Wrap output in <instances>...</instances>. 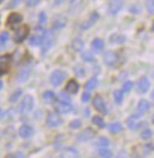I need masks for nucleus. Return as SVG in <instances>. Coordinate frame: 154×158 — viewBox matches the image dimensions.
Masks as SVG:
<instances>
[{"instance_id": "nucleus-1", "label": "nucleus", "mask_w": 154, "mask_h": 158, "mask_svg": "<svg viewBox=\"0 0 154 158\" xmlns=\"http://www.w3.org/2000/svg\"><path fill=\"white\" fill-rule=\"evenodd\" d=\"M33 104H34V100L32 98V96L27 94L23 98V102L20 104V112L21 113H29V112L32 111L33 109Z\"/></svg>"}, {"instance_id": "nucleus-2", "label": "nucleus", "mask_w": 154, "mask_h": 158, "mask_svg": "<svg viewBox=\"0 0 154 158\" xmlns=\"http://www.w3.org/2000/svg\"><path fill=\"white\" fill-rule=\"evenodd\" d=\"M54 44V34L50 30L45 31L44 37H43V41H42V50H43V54L47 52V50L52 46Z\"/></svg>"}, {"instance_id": "nucleus-3", "label": "nucleus", "mask_w": 154, "mask_h": 158, "mask_svg": "<svg viewBox=\"0 0 154 158\" xmlns=\"http://www.w3.org/2000/svg\"><path fill=\"white\" fill-rule=\"evenodd\" d=\"M65 77H67V73L57 70V71L52 72V74L50 76V81H51V84L54 86H59L64 81Z\"/></svg>"}, {"instance_id": "nucleus-4", "label": "nucleus", "mask_w": 154, "mask_h": 158, "mask_svg": "<svg viewBox=\"0 0 154 158\" xmlns=\"http://www.w3.org/2000/svg\"><path fill=\"white\" fill-rule=\"evenodd\" d=\"M46 124L49 127H57V126H59L60 124H62V118L59 117L58 113L51 112V113H49V116H47Z\"/></svg>"}, {"instance_id": "nucleus-5", "label": "nucleus", "mask_w": 154, "mask_h": 158, "mask_svg": "<svg viewBox=\"0 0 154 158\" xmlns=\"http://www.w3.org/2000/svg\"><path fill=\"white\" fill-rule=\"evenodd\" d=\"M36 31H37L36 34L30 38V45H31V46H38V45H42V41H43V37H44L45 31L42 30V28H37Z\"/></svg>"}, {"instance_id": "nucleus-6", "label": "nucleus", "mask_w": 154, "mask_h": 158, "mask_svg": "<svg viewBox=\"0 0 154 158\" xmlns=\"http://www.w3.org/2000/svg\"><path fill=\"white\" fill-rule=\"evenodd\" d=\"M123 6V1L122 0H112L109 2V6H108V11L112 15L117 14L121 11V8Z\"/></svg>"}, {"instance_id": "nucleus-7", "label": "nucleus", "mask_w": 154, "mask_h": 158, "mask_svg": "<svg viewBox=\"0 0 154 158\" xmlns=\"http://www.w3.org/2000/svg\"><path fill=\"white\" fill-rule=\"evenodd\" d=\"M103 60H104V64L106 65L113 66L117 61V54L114 51H107V52L103 54Z\"/></svg>"}, {"instance_id": "nucleus-8", "label": "nucleus", "mask_w": 154, "mask_h": 158, "mask_svg": "<svg viewBox=\"0 0 154 158\" xmlns=\"http://www.w3.org/2000/svg\"><path fill=\"white\" fill-rule=\"evenodd\" d=\"M93 106L99 112H102V113H106L107 110H106V104L103 102V99L101 96H95V98L93 99Z\"/></svg>"}, {"instance_id": "nucleus-9", "label": "nucleus", "mask_w": 154, "mask_h": 158, "mask_svg": "<svg viewBox=\"0 0 154 158\" xmlns=\"http://www.w3.org/2000/svg\"><path fill=\"white\" fill-rule=\"evenodd\" d=\"M95 136V131L93 129H86L84 131H82L77 136V140L78 142H88V140H90L91 138H94Z\"/></svg>"}, {"instance_id": "nucleus-10", "label": "nucleus", "mask_w": 154, "mask_h": 158, "mask_svg": "<svg viewBox=\"0 0 154 158\" xmlns=\"http://www.w3.org/2000/svg\"><path fill=\"white\" fill-rule=\"evenodd\" d=\"M23 21V15L19 13H12L7 18V24L11 27H17Z\"/></svg>"}, {"instance_id": "nucleus-11", "label": "nucleus", "mask_w": 154, "mask_h": 158, "mask_svg": "<svg viewBox=\"0 0 154 158\" xmlns=\"http://www.w3.org/2000/svg\"><path fill=\"white\" fill-rule=\"evenodd\" d=\"M149 86L151 83L146 77H142V78L138 81V92L139 93H146L149 90Z\"/></svg>"}, {"instance_id": "nucleus-12", "label": "nucleus", "mask_w": 154, "mask_h": 158, "mask_svg": "<svg viewBox=\"0 0 154 158\" xmlns=\"http://www.w3.org/2000/svg\"><path fill=\"white\" fill-rule=\"evenodd\" d=\"M27 33H29L27 27H20V28H18V30L15 31V33H14V40H15L17 43H21V41L27 37Z\"/></svg>"}, {"instance_id": "nucleus-13", "label": "nucleus", "mask_w": 154, "mask_h": 158, "mask_svg": "<svg viewBox=\"0 0 154 158\" xmlns=\"http://www.w3.org/2000/svg\"><path fill=\"white\" fill-rule=\"evenodd\" d=\"M97 19H99V14L96 13V12L91 13V15L89 17V19H87L82 25H81V28H82V30H87V28H89V27H91L97 21Z\"/></svg>"}, {"instance_id": "nucleus-14", "label": "nucleus", "mask_w": 154, "mask_h": 158, "mask_svg": "<svg viewBox=\"0 0 154 158\" xmlns=\"http://www.w3.org/2000/svg\"><path fill=\"white\" fill-rule=\"evenodd\" d=\"M56 109H57V111L62 113V114H65V113H69V112L73 110V106L70 103H65V102H60L57 104L56 106Z\"/></svg>"}, {"instance_id": "nucleus-15", "label": "nucleus", "mask_w": 154, "mask_h": 158, "mask_svg": "<svg viewBox=\"0 0 154 158\" xmlns=\"http://www.w3.org/2000/svg\"><path fill=\"white\" fill-rule=\"evenodd\" d=\"M139 118H140V117H139L138 114H133V116H130V117L127 119V125L130 130H136V129H139V126L141 125V123L138 122Z\"/></svg>"}, {"instance_id": "nucleus-16", "label": "nucleus", "mask_w": 154, "mask_h": 158, "mask_svg": "<svg viewBox=\"0 0 154 158\" xmlns=\"http://www.w3.org/2000/svg\"><path fill=\"white\" fill-rule=\"evenodd\" d=\"M33 135V129L30 125H23L19 129V136L21 138H30Z\"/></svg>"}, {"instance_id": "nucleus-17", "label": "nucleus", "mask_w": 154, "mask_h": 158, "mask_svg": "<svg viewBox=\"0 0 154 158\" xmlns=\"http://www.w3.org/2000/svg\"><path fill=\"white\" fill-rule=\"evenodd\" d=\"M30 73H31V66H26V67L21 69L20 72L18 73V81L19 83H24L30 77Z\"/></svg>"}, {"instance_id": "nucleus-18", "label": "nucleus", "mask_w": 154, "mask_h": 158, "mask_svg": "<svg viewBox=\"0 0 154 158\" xmlns=\"http://www.w3.org/2000/svg\"><path fill=\"white\" fill-rule=\"evenodd\" d=\"M81 6H82V0H71L69 6V12L71 14L77 13L80 11Z\"/></svg>"}, {"instance_id": "nucleus-19", "label": "nucleus", "mask_w": 154, "mask_h": 158, "mask_svg": "<svg viewBox=\"0 0 154 158\" xmlns=\"http://www.w3.org/2000/svg\"><path fill=\"white\" fill-rule=\"evenodd\" d=\"M91 46H93V50H94L95 52L99 53L103 50V47H104V43H103V40L100 39V38H96V39L93 40Z\"/></svg>"}, {"instance_id": "nucleus-20", "label": "nucleus", "mask_w": 154, "mask_h": 158, "mask_svg": "<svg viewBox=\"0 0 154 158\" xmlns=\"http://www.w3.org/2000/svg\"><path fill=\"white\" fill-rule=\"evenodd\" d=\"M78 89H80V85H78L77 81H75V80H70L67 84V92H69V93L75 94V93L78 92Z\"/></svg>"}, {"instance_id": "nucleus-21", "label": "nucleus", "mask_w": 154, "mask_h": 158, "mask_svg": "<svg viewBox=\"0 0 154 158\" xmlns=\"http://www.w3.org/2000/svg\"><path fill=\"white\" fill-rule=\"evenodd\" d=\"M83 46H84V43H83V40L81 39V38H75L73 40V43H71V47H73V50L76 51V52L82 51Z\"/></svg>"}, {"instance_id": "nucleus-22", "label": "nucleus", "mask_w": 154, "mask_h": 158, "mask_svg": "<svg viewBox=\"0 0 154 158\" xmlns=\"http://www.w3.org/2000/svg\"><path fill=\"white\" fill-rule=\"evenodd\" d=\"M149 103H148L146 99H141L140 102L138 103V111L140 112V113H145V112H147L149 110Z\"/></svg>"}, {"instance_id": "nucleus-23", "label": "nucleus", "mask_w": 154, "mask_h": 158, "mask_svg": "<svg viewBox=\"0 0 154 158\" xmlns=\"http://www.w3.org/2000/svg\"><path fill=\"white\" fill-rule=\"evenodd\" d=\"M10 60H11L10 56H2V57H0V70H1V72H5L7 70L8 64H10Z\"/></svg>"}, {"instance_id": "nucleus-24", "label": "nucleus", "mask_w": 154, "mask_h": 158, "mask_svg": "<svg viewBox=\"0 0 154 158\" xmlns=\"http://www.w3.org/2000/svg\"><path fill=\"white\" fill-rule=\"evenodd\" d=\"M109 40H110V43H112V44H122V43H125V41H126V37L116 33V34L110 35Z\"/></svg>"}, {"instance_id": "nucleus-25", "label": "nucleus", "mask_w": 154, "mask_h": 158, "mask_svg": "<svg viewBox=\"0 0 154 158\" xmlns=\"http://www.w3.org/2000/svg\"><path fill=\"white\" fill-rule=\"evenodd\" d=\"M60 156L62 157H78V152L74 148H69V149H65Z\"/></svg>"}, {"instance_id": "nucleus-26", "label": "nucleus", "mask_w": 154, "mask_h": 158, "mask_svg": "<svg viewBox=\"0 0 154 158\" xmlns=\"http://www.w3.org/2000/svg\"><path fill=\"white\" fill-rule=\"evenodd\" d=\"M65 24H67V19L63 18V17H58V18L55 19V21H54V28L59 30V28L65 26Z\"/></svg>"}, {"instance_id": "nucleus-27", "label": "nucleus", "mask_w": 154, "mask_h": 158, "mask_svg": "<svg viewBox=\"0 0 154 158\" xmlns=\"http://www.w3.org/2000/svg\"><path fill=\"white\" fill-rule=\"evenodd\" d=\"M55 99H56V96H55V93L52 91H46V92H44V94H43V100L45 103H47V104L55 102Z\"/></svg>"}, {"instance_id": "nucleus-28", "label": "nucleus", "mask_w": 154, "mask_h": 158, "mask_svg": "<svg viewBox=\"0 0 154 158\" xmlns=\"http://www.w3.org/2000/svg\"><path fill=\"white\" fill-rule=\"evenodd\" d=\"M108 130L110 132H113V133H119V132L122 131V125H121V123H112V124H109L108 125Z\"/></svg>"}, {"instance_id": "nucleus-29", "label": "nucleus", "mask_w": 154, "mask_h": 158, "mask_svg": "<svg viewBox=\"0 0 154 158\" xmlns=\"http://www.w3.org/2000/svg\"><path fill=\"white\" fill-rule=\"evenodd\" d=\"M97 79L96 78H91L89 81H87V84H86V91H91V90H94L95 87L97 86Z\"/></svg>"}, {"instance_id": "nucleus-30", "label": "nucleus", "mask_w": 154, "mask_h": 158, "mask_svg": "<svg viewBox=\"0 0 154 158\" xmlns=\"http://www.w3.org/2000/svg\"><path fill=\"white\" fill-rule=\"evenodd\" d=\"M95 145L100 146V148H107L108 145H109V140L107 138H104V137H101V138H99L95 142Z\"/></svg>"}, {"instance_id": "nucleus-31", "label": "nucleus", "mask_w": 154, "mask_h": 158, "mask_svg": "<svg viewBox=\"0 0 154 158\" xmlns=\"http://www.w3.org/2000/svg\"><path fill=\"white\" fill-rule=\"evenodd\" d=\"M114 99H115V102H116V104H121L122 100H123V91H120V90L115 91Z\"/></svg>"}, {"instance_id": "nucleus-32", "label": "nucleus", "mask_w": 154, "mask_h": 158, "mask_svg": "<svg viewBox=\"0 0 154 158\" xmlns=\"http://www.w3.org/2000/svg\"><path fill=\"white\" fill-rule=\"evenodd\" d=\"M82 59L84 60V61H93L94 60V54L91 52H89V51H86V52L82 53Z\"/></svg>"}, {"instance_id": "nucleus-33", "label": "nucleus", "mask_w": 154, "mask_h": 158, "mask_svg": "<svg viewBox=\"0 0 154 158\" xmlns=\"http://www.w3.org/2000/svg\"><path fill=\"white\" fill-rule=\"evenodd\" d=\"M93 123L95 125L99 126V127H104V120L102 119V117H99V116L93 117Z\"/></svg>"}, {"instance_id": "nucleus-34", "label": "nucleus", "mask_w": 154, "mask_h": 158, "mask_svg": "<svg viewBox=\"0 0 154 158\" xmlns=\"http://www.w3.org/2000/svg\"><path fill=\"white\" fill-rule=\"evenodd\" d=\"M151 137H152V131L149 129H146V130H143V131L141 132V138L143 139V140H147Z\"/></svg>"}, {"instance_id": "nucleus-35", "label": "nucleus", "mask_w": 154, "mask_h": 158, "mask_svg": "<svg viewBox=\"0 0 154 158\" xmlns=\"http://www.w3.org/2000/svg\"><path fill=\"white\" fill-rule=\"evenodd\" d=\"M10 38V34L7 32H2L0 34V45H5Z\"/></svg>"}, {"instance_id": "nucleus-36", "label": "nucleus", "mask_w": 154, "mask_h": 158, "mask_svg": "<svg viewBox=\"0 0 154 158\" xmlns=\"http://www.w3.org/2000/svg\"><path fill=\"white\" fill-rule=\"evenodd\" d=\"M146 7L149 13H154V0H146Z\"/></svg>"}, {"instance_id": "nucleus-37", "label": "nucleus", "mask_w": 154, "mask_h": 158, "mask_svg": "<svg viewBox=\"0 0 154 158\" xmlns=\"http://www.w3.org/2000/svg\"><path fill=\"white\" fill-rule=\"evenodd\" d=\"M59 100L60 102H65V103H70V97H69V94L67 92H60Z\"/></svg>"}, {"instance_id": "nucleus-38", "label": "nucleus", "mask_w": 154, "mask_h": 158, "mask_svg": "<svg viewBox=\"0 0 154 158\" xmlns=\"http://www.w3.org/2000/svg\"><path fill=\"white\" fill-rule=\"evenodd\" d=\"M132 87H133V83H132V81H126V83L123 84L122 91H123V92H129V91L132 90Z\"/></svg>"}, {"instance_id": "nucleus-39", "label": "nucleus", "mask_w": 154, "mask_h": 158, "mask_svg": "<svg viewBox=\"0 0 154 158\" xmlns=\"http://www.w3.org/2000/svg\"><path fill=\"white\" fill-rule=\"evenodd\" d=\"M100 156L101 157H112L113 156V153L109 151V150H106V149H102V150H100Z\"/></svg>"}, {"instance_id": "nucleus-40", "label": "nucleus", "mask_w": 154, "mask_h": 158, "mask_svg": "<svg viewBox=\"0 0 154 158\" xmlns=\"http://www.w3.org/2000/svg\"><path fill=\"white\" fill-rule=\"evenodd\" d=\"M70 129H78L81 126V120L80 119H75V120H73L71 123H70Z\"/></svg>"}, {"instance_id": "nucleus-41", "label": "nucleus", "mask_w": 154, "mask_h": 158, "mask_svg": "<svg viewBox=\"0 0 154 158\" xmlns=\"http://www.w3.org/2000/svg\"><path fill=\"white\" fill-rule=\"evenodd\" d=\"M39 23L40 25H45L46 24V14L44 12H40L39 13Z\"/></svg>"}, {"instance_id": "nucleus-42", "label": "nucleus", "mask_w": 154, "mask_h": 158, "mask_svg": "<svg viewBox=\"0 0 154 158\" xmlns=\"http://www.w3.org/2000/svg\"><path fill=\"white\" fill-rule=\"evenodd\" d=\"M75 72H76V74L77 76H84V69H82V67H80V66H76L75 67Z\"/></svg>"}, {"instance_id": "nucleus-43", "label": "nucleus", "mask_w": 154, "mask_h": 158, "mask_svg": "<svg viewBox=\"0 0 154 158\" xmlns=\"http://www.w3.org/2000/svg\"><path fill=\"white\" fill-rule=\"evenodd\" d=\"M89 100H90V93H89V91H87V92H84L82 94V102L87 103Z\"/></svg>"}, {"instance_id": "nucleus-44", "label": "nucleus", "mask_w": 154, "mask_h": 158, "mask_svg": "<svg viewBox=\"0 0 154 158\" xmlns=\"http://www.w3.org/2000/svg\"><path fill=\"white\" fill-rule=\"evenodd\" d=\"M20 90H18V91H15V93H14V94H12V96H11V98H10V102H17V99H18V97H19L20 96Z\"/></svg>"}, {"instance_id": "nucleus-45", "label": "nucleus", "mask_w": 154, "mask_h": 158, "mask_svg": "<svg viewBox=\"0 0 154 158\" xmlns=\"http://www.w3.org/2000/svg\"><path fill=\"white\" fill-rule=\"evenodd\" d=\"M38 4H39V0H26V5L30 7L36 6V5H38Z\"/></svg>"}, {"instance_id": "nucleus-46", "label": "nucleus", "mask_w": 154, "mask_h": 158, "mask_svg": "<svg viewBox=\"0 0 154 158\" xmlns=\"http://www.w3.org/2000/svg\"><path fill=\"white\" fill-rule=\"evenodd\" d=\"M20 1H21V0H12V1H11V7L18 6L20 4Z\"/></svg>"}, {"instance_id": "nucleus-47", "label": "nucleus", "mask_w": 154, "mask_h": 158, "mask_svg": "<svg viewBox=\"0 0 154 158\" xmlns=\"http://www.w3.org/2000/svg\"><path fill=\"white\" fill-rule=\"evenodd\" d=\"M2 116H4V112H2V110L0 109V119L2 118Z\"/></svg>"}, {"instance_id": "nucleus-48", "label": "nucleus", "mask_w": 154, "mask_h": 158, "mask_svg": "<svg viewBox=\"0 0 154 158\" xmlns=\"http://www.w3.org/2000/svg\"><path fill=\"white\" fill-rule=\"evenodd\" d=\"M1 89H2V81L0 80V90H1Z\"/></svg>"}, {"instance_id": "nucleus-49", "label": "nucleus", "mask_w": 154, "mask_h": 158, "mask_svg": "<svg viewBox=\"0 0 154 158\" xmlns=\"http://www.w3.org/2000/svg\"><path fill=\"white\" fill-rule=\"evenodd\" d=\"M151 97H152V99H154V90H153V92H152V94H151Z\"/></svg>"}, {"instance_id": "nucleus-50", "label": "nucleus", "mask_w": 154, "mask_h": 158, "mask_svg": "<svg viewBox=\"0 0 154 158\" xmlns=\"http://www.w3.org/2000/svg\"><path fill=\"white\" fill-rule=\"evenodd\" d=\"M152 122H153V124H154V114H153V117H152Z\"/></svg>"}, {"instance_id": "nucleus-51", "label": "nucleus", "mask_w": 154, "mask_h": 158, "mask_svg": "<svg viewBox=\"0 0 154 158\" xmlns=\"http://www.w3.org/2000/svg\"><path fill=\"white\" fill-rule=\"evenodd\" d=\"M153 31H154V25H153Z\"/></svg>"}]
</instances>
